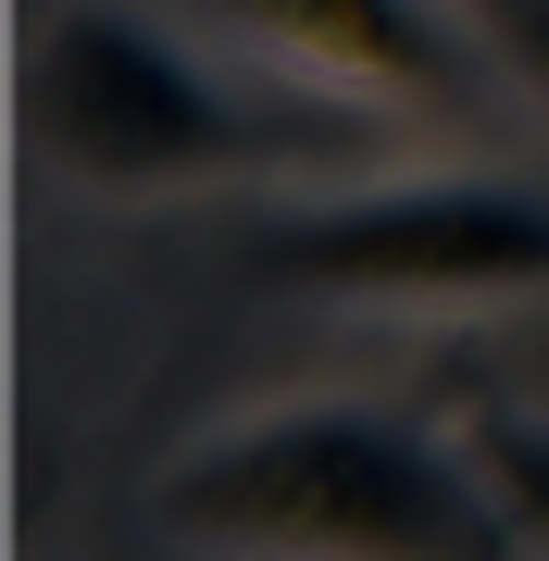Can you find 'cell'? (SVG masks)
I'll return each instance as SVG.
<instances>
[{
	"mask_svg": "<svg viewBox=\"0 0 549 561\" xmlns=\"http://www.w3.org/2000/svg\"><path fill=\"white\" fill-rule=\"evenodd\" d=\"M163 524L225 561H537L462 424L263 400L163 461Z\"/></svg>",
	"mask_w": 549,
	"mask_h": 561,
	"instance_id": "6da1fadb",
	"label": "cell"
},
{
	"mask_svg": "<svg viewBox=\"0 0 549 561\" xmlns=\"http://www.w3.org/2000/svg\"><path fill=\"white\" fill-rule=\"evenodd\" d=\"M13 150L50 187L88 201H163V187H213V175H300V162L363 150L338 88H250L225 76L201 38H175L163 13L125 0H62L25 38L13 76Z\"/></svg>",
	"mask_w": 549,
	"mask_h": 561,
	"instance_id": "7a4b0ae2",
	"label": "cell"
},
{
	"mask_svg": "<svg viewBox=\"0 0 549 561\" xmlns=\"http://www.w3.org/2000/svg\"><path fill=\"white\" fill-rule=\"evenodd\" d=\"M250 275L338 312H500L549 287V187L537 175H363L338 201L250 225Z\"/></svg>",
	"mask_w": 549,
	"mask_h": 561,
	"instance_id": "3957f363",
	"label": "cell"
},
{
	"mask_svg": "<svg viewBox=\"0 0 549 561\" xmlns=\"http://www.w3.org/2000/svg\"><path fill=\"white\" fill-rule=\"evenodd\" d=\"M201 13L238 25L275 76L338 88V101H375L400 125H462L500 88L449 0H201Z\"/></svg>",
	"mask_w": 549,
	"mask_h": 561,
	"instance_id": "277c9868",
	"label": "cell"
},
{
	"mask_svg": "<svg viewBox=\"0 0 549 561\" xmlns=\"http://www.w3.org/2000/svg\"><path fill=\"white\" fill-rule=\"evenodd\" d=\"M462 437H474V461H488L500 512L525 524V549L549 561V400H474Z\"/></svg>",
	"mask_w": 549,
	"mask_h": 561,
	"instance_id": "5b68a950",
	"label": "cell"
},
{
	"mask_svg": "<svg viewBox=\"0 0 549 561\" xmlns=\"http://www.w3.org/2000/svg\"><path fill=\"white\" fill-rule=\"evenodd\" d=\"M449 13H462V38L488 50V76L549 125V0H449Z\"/></svg>",
	"mask_w": 549,
	"mask_h": 561,
	"instance_id": "8992f818",
	"label": "cell"
}]
</instances>
